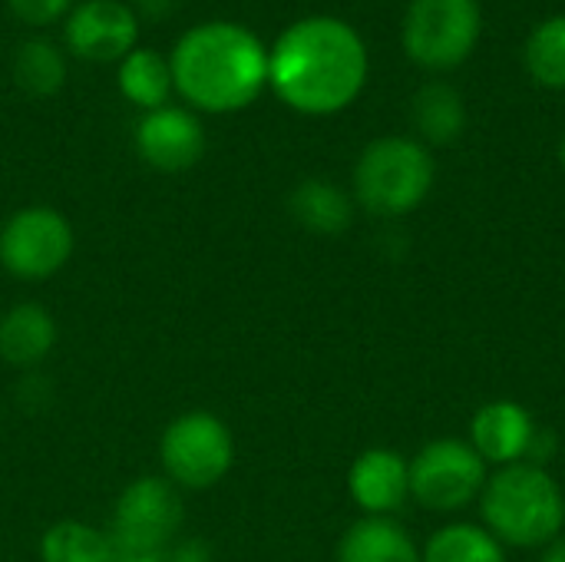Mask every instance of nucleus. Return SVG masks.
<instances>
[{"instance_id": "f3484780", "label": "nucleus", "mask_w": 565, "mask_h": 562, "mask_svg": "<svg viewBox=\"0 0 565 562\" xmlns=\"http://www.w3.org/2000/svg\"><path fill=\"white\" fill-rule=\"evenodd\" d=\"M116 86L126 103L139 106L142 113H152L159 106H169V96L175 89L172 83V66L169 56L149 46H136L119 60L116 70Z\"/></svg>"}, {"instance_id": "5701e85b", "label": "nucleus", "mask_w": 565, "mask_h": 562, "mask_svg": "<svg viewBox=\"0 0 565 562\" xmlns=\"http://www.w3.org/2000/svg\"><path fill=\"white\" fill-rule=\"evenodd\" d=\"M7 7L26 26H50V23L63 20L76 7V0H7Z\"/></svg>"}, {"instance_id": "bb28decb", "label": "nucleus", "mask_w": 565, "mask_h": 562, "mask_svg": "<svg viewBox=\"0 0 565 562\" xmlns=\"http://www.w3.org/2000/svg\"><path fill=\"white\" fill-rule=\"evenodd\" d=\"M559 166H563V172H565V136L559 139Z\"/></svg>"}, {"instance_id": "39448f33", "label": "nucleus", "mask_w": 565, "mask_h": 562, "mask_svg": "<svg viewBox=\"0 0 565 562\" xmlns=\"http://www.w3.org/2000/svg\"><path fill=\"white\" fill-rule=\"evenodd\" d=\"M159 467L182 494L212 490L235 467V434L212 411H185L159 437Z\"/></svg>"}, {"instance_id": "1a4fd4ad", "label": "nucleus", "mask_w": 565, "mask_h": 562, "mask_svg": "<svg viewBox=\"0 0 565 562\" xmlns=\"http://www.w3.org/2000/svg\"><path fill=\"white\" fill-rule=\"evenodd\" d=\"M185 523V500L166 477L146 474L122 487L113 507L109 540L136 553H162L179 540Z\"/></svg>"}, {"instance_id": "9d476101", "label": "nucleus", "mask_w": 565, "mask_h": 562, "mask_svg": "<svg viewBox=\"0 0 565 562\" xmlns=\"http://www.w3.org/2000/svg\"><path fill=\"white\" fill-rule=\"evenodd\" d=\"M70 53L89 63H119L139 40V17L122 0H79L63 26Z\"/></svg>"}, {"instance_id": "6ab92c4d", "label": "nucleus", "mask_w": 565, "mask_h": 562, "mask_svg": "<svg viewBox=\"0 0 565 562\" xmlns=\"http://www.w3.org/2000/svg\"><path fill=\"white\" fill-rule=\"evenodd\" d=\"M420 562H507V550L487 527L447 523L427 540Z\"/></svg>"}, {"instance_id": "a878e982", "label": "nucleus", "mask_w": 565, "mask_h": 562, "mask_svg": "<svg viewBox=\"0 0 565 562\" xmlns=\"http://www.w3.org/2000/svg\"><path fill=\"white\" fill-rule=\"evenodd\" d=\"M540 562H565V537H559L556 543H550V547L543 550V560Z\"/></svg>"}, {"instance_id": "0eeeda50", "label": "nucleus", "mask_w": 565, "mask_h": 562, "mask_svg": "<svg viewBox=\"0 0 565 562\" xmlns=\"http://www.w3.org/2000/svg\"><path fill=\"white\" fill-rule=\"evenodd\" d=\"M76 252L70 219L53 205H23L0 225V268L17 282L56 278Z\"/></svg>"}, {"instance_id": "a211bd4d", "label": "nucleus", "mask_w": 565, "mask_h": 562, "mask_svg": "<svg viewBox=\"0 0 565 562\" xmlns=\"http://www.w3.org/2000/svg\"><path fill=\"white\" fill-rule=\"evenodd\" d=\"M411 119L424 142L430 146H450L467 129V103L457 86L434 79L424 83L411 103Z\"/></svg>"}, {"instance_id": "f8f14e48", "label": "nucleus", "mask_w": 565, "mask_h": 562, "mask_svg": "<svg viewBox=\"0 0 565 562\" xmlns=\"http://www.w3.org/2000/svg\"><path fill=\"white\" fill-rule=\"evenodd\" d=\"M536 421L516 401H490L470 421V447L483 457L487 467H513L530 464V450L536 441Z\"/></svg>"}, {"instance_id": "aec40b11", "label": "nucleus", "mask_w": 565, "mask_h": 562, "mask_svg": "<svg viewBox=\"0 0 565 562\" xmlns=\"http://www.w3.org/2000/svg\"><path fill=\"white\" fill-rule=\"evenodd\" d=\"M13 79L33 99L56 96L63 89V83H66V56H63V50L46 36H33V40L20 43V50L13 56Z\"/></svg>"}, {"instance_id": "2eb2a0df", "label": "nucleus", "mask_w": 565, "mask_h": 562, "mask_svg": "<svg viewBox=\"0 0 565 562\" xmlns=\"http://www.w3.org/2000/svg\"><path fill=\"white\" fill-rule=\"evenodd\" d=\"M338 562H420V547L394 517H361L338 543Z\"/></svg>"}, {"instance_id": "b1692460", "label": "nucleus", "mask_w": 565, "mask_h": 562, "mask_svg": "<svg viewBox=\"0 0 565 562\" xmlns=\"http://www.w3.org/2000/svg\"><path fill=\"white\" fill-rule=\"evenodd\" d=\"M162 562H212V547L205 540L185 537V540H175L166 547Z\"/></svg>"}, {"instance_id": "dca6fc26", "label": "nucleus", "mask_w": 565, "mask_h": 562, "mask_svg": "<svg viewBox=\"0 0 565 562\" xmlns=\"http://www.w3.org/2000/svg\"><path fill=\"white\" fill-rule=\"evenodd\" d=\"M291 219L315 235H341L354 222V195H348L338 182L305 179L288 195Z\"/></svg>"}, {"instance_id": "4468645a", "label": "nucleus", "mask_w": 565, "mask_h": 562, "mask_svg": "<svg viewBox=\"0 0 565 562\" xmlns=\"http://www.w3.org/2000/svg\"><path fill=\"white\" fill-rule=\"evenodd\" d=\"M60 341L56 318L40 301H17L0 315V361L17 371L40 368Z\"/></svg>"}, {"instance_id": "20e7f679", "label": "nucleus", "mask_w": 565, "mask_h": 562, "mask_svg": "<svg viewBox=\"0 0 565 562\" xmlns=\"http://www.w3.org/2000/svg\"><path fill=\"white\" fill-rule=\"evenodd\" d=\"M437 162L420 139L381 136L364 146L354 162L351 195L354 202L381 219H397L414 212L434 189Z\"/></svg>"}, {"instance_id": "393cba45", "label": "nucleus", "mask_w": 565, "mask_h": 562, "mask_svg": "<svg viewBox=\"0 0 565 562\" xmlns=\"http://www.w3.org/2000/svg\"><path fill=\"white\" fill-rule=\"evenodd\" d=\"M136 17L142 13V17H152V20H162L169 10H172V0H136Z\"/></svg>"}, {"instance_id": "f257e3e1", "label": "nucleus", "mask_w": 565, "mask_h": 562, "mask_svg": "<svg viewBox=\"0 0 565 562\" xmlns=\"http://www.w3.org/2000/svg\"><path fill=\"white\" fill-rule=\"evenodd\" d=\"M371 73L364 36L341 17L311 13L295 20L268 46V86L301 116L348 109Z\"/></svg>"}, {"instance_id": "7ed1b4c3", "label": "nucleus", "mask_w": 565, "mask_h": 562, "mask_svg": "<svg viewBox=\"0 0 565 562\" xmlns=\"http://www.w3.org/2000/svg\"><path fill=\"white\" fill-rule=\"evenodd\" d=\"M483 527L516 550H546L565 530V494L540 464H513L490 474L480 500Z\"/></svg>"}, {"instance_id": "9b49d317", "label": "nucleus", "mask_w": 565, "mask_h": 562, "mask_svg": "<svg viewBox=\"0 0 565 562\" xmlns=\"http://www.w3.org/2000/svg\"><path fill=\"white\" fill-rule=\"evenodd\" d=\"M139 159L156 172H189L205 156V126L185 106H159L142 113L132 132Z\"/></svg>"}, {"instance_id": "4be33fe9", "label": "nucleus", "mask_w": 565, "mask_h": 562, "mask_svg": "<svg viewBox=\"0 0 565 562\" xmlns=\"http://www.w3.org/2000/svg\"><path fill=\"white\" fill-rule=\"evenodd\" d=\"M523 63L540 86L565 89V13L533 26L523 46Z\"/></svg>"}, {"instance_id": "423d86ee", "label": "nucleus", "mask_w": 565, "mask_h": 562, "mask_svg": "<svg viewBox=\"0 0 565 562\" xmlns=\"http://www.w3.org/2000/svg\"><path fill=\"white\" fill-rule=\"evenodd\" d=\"M480 36V0H411L401 23L404 53L430 73H444L467 63Z\"/></svg>"}, {"instance_id": "412c9836", "label": "nucleus", "mask_w": 565, "mask_h": 562, "mask_svg": "<svg viewBox=\"0 0 565 562\" xmlns=\"http://www.w3.org/2000/svg\"><path fill=\"white\" fill-rule=\"evenodd\" d=\"M40 562H106L113 553V540L106 530L83 520H60L40 537Z\"/></svg>"}, {"instance_id": "f03ea898", "label": "nucleus", "mask_w": 565, "mask_h": 562, "mask_svg": "<svg viewBox=\"0 0 565 562\" xmlns=\"http://www.w3.org/2000/svg\"><path fill=\"white\" fill-rule=\"evenodd\" d=\"M172 83L192 109L238 113L268 86V46L258 33L232 20H209L185 30L172 53Z\"/></svg>"}, {"instance_id": "ddd939ff", "label": "nucleus", "mask_w": 565, "mask_h": 562, "mask_svg": "<svg viewBox=\"0 0 565 562\" xmlns=\"http://www.w3.org/2000/svg\"><path fill=\"white\" fill-rule=\"evenodd\" d=\"M348 494L364 517H394L411 500V460L394 447L364 450L348 470Z\"/></svg>"}, {"instance_id": "6e6552de", "label": "nucleus", "mask_w": 565, "mask_h": 562, "mask_svg": "<svg viewBox=\"0 0 565 562\" xmlns=\"http://www.w3.org/2000/svg\"><path fill=\"white\" fill-rule=\"evenodd\" d=\"M490 480V467L470 441L440 437L424 444L411 460V500L430 513H460L477 503Z\"/></svg>"}]
</instances>
